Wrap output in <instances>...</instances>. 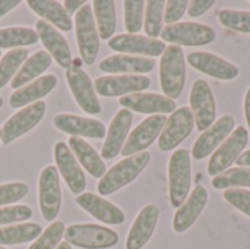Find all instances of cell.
<instances>
[{"instance_id":"16","label":"cell","mask_w":250,"mask_h":249,"mask_svg":"<svg viewBox=\"0 0 250 249\" xmlns=\"http://www.w3.org/2000/svg\"><path fill=\"white\" fill-rule=\"evenodd\" d=\"M186 60L198 72L220 81H234L240 75V69L234 63L211 51H192Z\"/></svg>"},{"instance_id":"40","label":"cell","mask_w":250,"mask_h":249,"mask_svg":"<svg viewBox=\"0 0 250 249\" xmlns=\"http://www.w3.org/2000/svg\"><path fill=\"white\" fill-rule=\"evenodd\" d=\"M28 185L23 182H12L0 185V207L1 205H12L21 201L23 197L28 195Z\"/></svg>"},{"instance_id":"44","label":"cell","mask_w":250,"mask_h":249,"mask_svg":"<svg viewBox=\"0 0 250 249\" xmlns=\"http://www.w3.org/2000/svg\"><path fill=\"white\" fill-rule=\"evenodd\" d=\"M214 6H215L214 0H193V1H189L188 13L190 18H198V16H202L204 13H207Z\"/></svg>"},{"instance_id":"3","label":"cell","mask_w":250,"mask_h":249,"mask_svg":"<svg viewBox=\"0 0 250 249\" xmlns=\"http://www.w3.org/2000/svg\"><path fill=\"white\" fill-rule=\"evenodd\" d=\"M192 188V154L186 148H177L168 161V197L170 204L179 208Z\"/></svg>"},{"instance_id":"29","label":"cell","mask_w":250,"mask_h":249,"mask_svg":"<svg viewBox=\"0 0 250 249\" xmlns=\"http://www.w3.org/2000/svg\"><path fill=\"white\" fill-rule=\"evenodd\" d=\"M28 6L38 15L42 18V21L48 22L53 26H57L60 31H70L73 23L72 19L69 16V13L66 12V9L63 7V4L60 1H54V0H28L26 1Z\"/></svg>"},{"instance_id":"20","label":"cell","mask_w":250,"mask_h":249,"mask_svg":"<svg viewBox=\"0 0 250 249\" xmlns=\"http://www.w3.org/2000/svg\"><path fill=\"white\" fill-rule=\"evenodd\" d=\"M120 106L123 109H127L130 112L142 113V114H167V113H174L177 110L176 101L155 92H138V94H130L125 95L120 98Z\"/></svg>"},{"instance_id":"26","label":"cell","mask_w":250,"mask_h":249,"mask_svg":"<svg viewBox=\"0 0 250 249\" xmlns=\"http://www.w3.org/2000/svg\"><path fill=\"white\" fill-rule=\"evenodd\" d=\"M155 68V60L142 56L114 54L105 57L100 63V70L105 73H123V75H144L149 73Z\"/></svg>"},{"instance_id":"53","label":"cell","mask_w":250,"mask_h":249,"mask_svg":"<svg viewBox=\"0 0 250 249\" xmlns=\"http://www.w3.org/2000/svg\"><path fill=\"white\" fill-rule=\"evenodd\" d=\"M0 54H1V53H0Z\"/></svg>"},{"instance_id":"11","label":"cell","mask_w":250,"mask_h":249,"mask_svg":"<svg viewBox=\"0 0 250 249\" xmlns=\"http://www.w3.org/2000/svg\"><path fill=\"white\" fill-rule=\"evenodd\" d=\"M166 122H167V116L164 114H155V116H149L144 119L129 134L120 154L126 158V157L146 151V148H149L154 144V141L160 138Z\"/></svg>"},{"instance_id":"38","label":"cell","mask_w":250,"mask_h":249,"mask_svg":"<svg viewBox=\"0 0 250 249\" xmlns=\"http://www.w3.org/2000/svg\"><path fill=\"white\" fill-rule=\"evenodd\" d=\"M64 223L63 222H53L42 233L29 245L28 249H56L64 236Z\"/></svg>"},{"instance_id":"13","label":"cell","mask_w":250,"mask_h":249,"mask_svg":"<svg viewBox=\"0 0 250 249\" xmlns=\"http://www.w3.org/2000/svg\"><path fill=\"white\" fill-rule=\"evenodd\" d=\"M151 79L145 75H108L94 82L95 92L103 97H125L148 90Z\"/></svg>"},{"instance_id":"48","label":"cell","mask_w":250,"mask_h":249,"mask_svg":"<svg viewBox=\"0 0 250 249\" xmlns=\"http://www.w3.org/2000/svg\"><path fill=\"white\" fill-rule=\"evenodd\" d=\"M237 167H250V150L243 151V154L237 158Z\"/></svg>"},{"instance_id":"25","label":"cell","mask_w":250,"mask_h":249,"mask_svg":"<svg viewBox=\"0 0 250 249\" xmlns=\"http://www.w3.org/2000/svg\"><path fill=\"white\" fill-rule=\"evenodd\" d=\"M53 123L59 131L70 136H76V138L82 136V139L83 138L103 139L105 136V125L97 119L62 113L54 116Z\"/></svg>"},{"instance_id":"31","label":"cell","mask_w":250,"mask_h":249,"mask_svg":"<svg viewBox=\"0 0 250 249\" xmlns=\"http://www.w3.org/2000/svg\"><path fill=\"white\" fill-rule=\"evenodd\" d=\"M92 12L100 40H111L117 26L116 3L113 0H94Z\"/></svg>"},{"instance_id":"23","label":"cell","mask_w":250,"mask_h":249,"mask_svg":"<svg viewBox=\"0 0 250 249\" xmlns=\"http://www.w3.org/2000/svg\"><path fill=\"white\" fill-rule=\"evenodd\" d=\"M75 201L82 210L89 213L94 219L100 220L101 223L117 226V225H123L126 220L123 210H120L116 204L110 203L101 195L92 192H83L78 195Z\"/></svg>"},{"instance_id":"18","label":"cell","mask_w":250,"mask_h":249,"mask_svg":"<svg viewBox=\"0 0 250 249\" xmlns=\"http://www.w3.org/2000/svg\"><path fill=\"white\" fill-rule=\"evenodd\" d=\"M108 47L119 53L142 54V57H157L167 48L166 43L161 40H154L146 35L139 34H120L108 40Z\"/></svg>"},{"instance_id":"37","label":"cell","mask_w":250,"mask_h":249,"mask_svg":"<svg viewBox=\"0 0 250 249\" xmlns=\"http://www.w3.org/2000/svg\"><path fill=\"white\" fill-rule=\"evenodd\" d=\"M218 21L227 29L250 34V10L221 9L218 12Z\"/></svg>"},{"instance_id":"19","label":"cell","mask_w":250,"mask_h":249,"mask_svg":"<svg viewBox=\"0 0 250 249\" xmlns=\"http://www.w3.org/2000/svg\"><path fill=\"white\" fill-rule=\"evenodd\" d=\"M208 200L209 194L207 188L204 185H196L186 201L176 210L173 217V230L176 233H185L186 230H189L204 213Z\"/></svg>"},{"instance_id":"42","label":"cell","mask_w":250,"mask_h":249,"mask_svg":"<svg viewBox=\"0 0 250 249\" xmlns=\"http://www.w3.org/2000/svg\"><path fill=\"white\" fill-rule=\"evenodd\" d=\"M223 198L236 210L243 213L250 219V191L249 189H227L223 194Z\"/></svg>"},{"instance_id":"4","label":"cell","mask_w":250,"mask_h":249,"mask_svg":"<svg viewBox=\"0 0 250 249\" xmlns=\"http://www.w3.org/2000/svg\"><path fill=\"white\" fill-rule=\"evenodd\" d=\"M64 242L81 249H110L119 244V235L113 229L92 223L70 225L64 230Z\"/></svg>"},{"instance_id":"24","label":"cell","mask_w":250,"mask_h":249,"mask_svg":"<svg viewBox=\"0 0 250 249\" xmlns=\"http://www.w3.org/2000/svg\"><path fill=\"white\" fill-rule=\"evenodd\" d=\"M35 32L38 38L41 40L45 51L51 56V59H54L59 63V66L69 69L72 66L73 57H72V51L66 38L53 25H50L48 22L42 19L37 22Z\"/></svg>"},{"instance_id":"43","label":"cell","mask_w":250,"mask_h":249,"mask_svg":"<svg viewBox=\"0 0 250 249\" xmlns=\"http://www.w3.org/2000/svg\"><path fill=\"white\" fill-rule=\"evenodd\" d=\"M188 7H189L188 0H168V1H166L164 22L167 25L177 23L183 18V15L188 12Z\"/></svg>"},{"instance_id":"49","label":"cell","mask_w":250,"mask_h":249,"mask_svg":"<svg viewBox=\"0 0 250 249\" xmlns=\"http://www.w3.org/2000/svg\"><path fill=\"white\" fill-rule=\"evenodd\" d=\"M56 249H72V247H70L67 242H62V244H60V245H59Z\"/></svg>"},{"instance_id":"50","label":"cell","mask_w":250,"mask_h":249,"mask_svg":"<svg viewBox=\"0 0 250 249\" xmlns=\"http://www.w3.org/2000/svg\"><path fill=\"white\" fill-rule=\"evenodd\" d=\"M1 106H3V98L0 97V107H1Z\"/></svg>"},{"instance_id":"17","label":"cell","mask_w":250,"mask_h":249,"mask_svg":"<svg viewBox=\"0 0 250 249\" xmlns=\"http://www.w3.org/2000/svg\"><path fill=\"white\" fill-rule=\"evenodd\" d=\"M54 161H56V169L60 172L67 188L75 195L83 194L86 188L85 173L82 172V167L79 166L78 160L75 158L73 153L70 151L66 142L60 141L54 145Z\"/></svg>"},{"instance_id":"2","label":"cell","mask_w":250,"mask_h":249,"mask_svg":"<svg viewBox=\"0 0 250 249\" xmlns=\"http://www.w3.org/2000/svg\"><path fill=\"white\" fill-rule=\"evenodd\" d=\"M186 59L179 45H167L160 60V84L166 97L177 100L186 85Z\"/></svg>"},{"instance_id":"6","label":"cell","mask_w":250,"mask_h":249,"mask_svg":"<svg viewBox=\"0 0 250 249\" xmlns=\"http://www.w3.org/2000/svg\"><path fill=\"white\" fill-rule=\"evenodd\" d=\"M249 131L246 126L240 125L237 126L233 134L215 150V153L211 156L208 161L207 172L211 178H215L229 169L237 161V158L243 154V150L246 148L249 142Z\"/></svg>"},{"instance_id":"10","label":"cell","mask_w":250,"mask_h":249,"mask_svg":"<svg viewBox=\"0 0 250 249\" xmlns=\"http://www.w3.org/2000/svg\"><path fill=\"white\" fill-rule=\"evenodd\" d=\"M195 126V117L190 107H180L167 117L164 129L158 138V148L164 153L176 150L183 141H186Z\"/></svg>"},{"instance_id":"34","label":"cell","mask_w":250,"mask_h":249,"mask_svg":"<svg viewBox=\"0 0 250 249\" xmlns=\"http://www.w3.org/2000/svg\"><path fill=\"white\" fill-rule=\"evenodd\" d=\"M211 185L214 189L227 191V189H246L250 188V167H233L227 172L212 178Z\"/></svg>"},{"instance_id":"8","label":"cell","mask_w":250,"mask_h":249,"mask_svg":"<svg viewBox=\"0 0 250 249\" xmlns=\"http://www.w3.org/2000/svg\"><path fill=\"white\" fill-rule=\"evenodd\" d=\"M189 103L198 131L204 132L217 122V101L209 84L205 79H198L193 82L189 94Z\"/></svg>"},{"instance_id":"21","label":"cell","mask_w":250,"mask_h":249,"mask_svg":"<svg viewBox=\"0 0 250 249\" xmlns=\"http://www.w3.org/2000/svg\"><path fill=\"white\" fill-rule=\"evenodd\" d=\"M160 220V208L154 204L145 205L132 223L127 238L126 249H142L152 238Z\"/></svg>"},{"instance_id":"41","label":"cell","mask_w":250,"mask_h":249,"mask_svg":"<svg viewBox=\"0 0 250 249\" xmlns=\"http://www.w3.org/2000/svg\"><path fill=\"white\" fill-rule=\"evenodd\" d=\"M32 217V210L28 205H12L0 208V227L10 226L13 223H21Z\"/></svg>"},{"instance_id":"51","label":"cell","mask_w":250,"mask_h":249,"mask_svg":"<svg viewBox=\"0 0 250 249\" xmlns=\"http://www.w3.org/2000/svg\"><path fill=\"white\" fill-rule=\"evenodd\" d=\"M0 139H1V129H0Z\"/></svg>"},{"instance_id":"27","label":"cell","mask_w":250,"mask_h":249,"mask_svg":"<svg viewBox=\"0 0 250 249\" xmlns=\"http://www.w3.org/2000/svg\"><path fill=\"white\" fill-rule=\"evenodd\" d=\"M57 85V78L56 75H44L34 82L28 84L26 87H22L12 92L10 95V107L13 109H23L28 104L37 103L45 95H48Z\"/></svg>"},{"instance_id":"15","label":"cell","mask_w":250,"mask_h":249,"mask_svg":"<svg viewBox=\"0 0 250 249\" xmlns=\"http://www.w3.org/2000/svg\"><path fill=\"white\" fill-rule=\"evenodd\" d=\"M45 110H47L45 101H37L15 113L12 117H9L4 122L1 128V142L10 144L12 141L18 139L23 134L34 129L44 117Z\"/></svg>"},{"instance_id":"52","label":"cell","mask_w":250,"mask_h":249,"mask_svg":"<svg viewBox=\"0 0 250 249\" xmlns=\"http://www.w3.org/2000/svg\"><path fill=\"white\" fill-rule=\"evenodd\" d=\"M0 249H6V248H4V247H0Z\"/></svg>"},{"instance_id":"30","label":"cell","mask_w":250,"mask_h":249,"mask_svg":"<svg viewBox=\"0 0 250 249\" xmlns=\"http://www.w3.org/2000/svg\"><path fill=\"white\" fill-rule=\"evenodd\" d=\"M51 62H53V59H51V56L45 50H38L31 57H28L25 60V63L21 66L19 72L12 79V88L13 90H19L25 84H28L32 79H35L37 76L44 73L51 66Z\"/></svg>"},{"instance_id":"36","label":"cell","mask_w":250,"mask_h":249,"mask_svg":"<svg viewBox=\"0 0 250 249\" xmlns=\"http://www.w3.org/2000/svg\"><path fill=\"white\" fill-rule=\"evenodd\" d=\"M26 59H28L26 48L10 50L0 59V90L7 82H10V79L15 78L16 72H19V68L25 63Z\"/></svg>"},{"instance_id":"9","label":"cell","mask_w":250,"mask_h":249,"mask_svg":"<svg viewBox=\"0 0 250 249\" xmlns=\"http://www.w3.org/2000/svg\"><path fill=\"white\" fill-rule=\"evenodd\" d=\"M38 203L42 219L45 222H54L62 208V189L56 166H47L40 173Z\"/></svg>"},{"instance_id":"14","label":"cell","mask_w":250,"mask_h":249,"mask_svg":"<svg viewBox=\"0 0 250 249\" xmlns=\"http://www.w3.org/2000/svg\"><path fill=\"white\" fill-rule=\"evenodd\" d=\"M66 81L76 104L85 113L98 114L101 112V104L98 101L94 84L83 69L72 65L69 69H66Z\"/></svg>"},{"instance_id":"45","label":"cell","mask_w":250,"mask_h":249,"mask_svg":"<svg viewBox=\"0 0 250 249\" xmlns=\"http://www.w3.org/2000/svg\"><path fill=\"white\" fill-rule=\"evenodd\" d=\"M62 4H63V7L66 9V12H67V13H69V16H70V15L76 13L81 7H83V6L86 4V1H85V0H78V1L66 0V1H63Z\"/></svg>"},{"instance_id":"39","label":"cell","mask_w":250,"mask_h":249,"mask_svg":"<svg viewBox=\"0 0 250 249\" xmlns=\"http://www.w3.org/2000/svg\"><path fill=\"white\" fill-rule=\"evenodd\" d=\"M146 1L144 0H126L123 1L125 9V28L127 34H136L144 25V12Z\"/></svg>"},{"instance_id":"5","label":"cell","mask_w":250,"mask_h":249,"mask_svg":"<svg viewBox=\"0 0 250 249\" xmlns=\"http://www.w3.org/2000/svg\"><path fill=\"white\" fill-rule=\"evenodd\" d=\"M164 43H171L179 47H204L215 41L217 32L212 26L199 22H177L163 28L161 35Z\"/></svg>"},{"instance_id":"33","label":"cell","mask_w":250,"mask_h":249,"mask_svg":"<svg viewBox=\"0 0 250 249\" xmlns=\"http://www.w3.org/2000/svg\"><path fill=\"white\" fill-rule=\"evenodd\" d=\"M38 41L35 29L28 26H10L0 29V50L1 48H25Z\"/></svg>"},{"instance_id":"1","label":"cell","mask_w":250,"mask_h":249,"mask_svg":"<svg viewBox=\"0 0 250 249\" xmlns=\"http://www.w3.org/2000/svg\"><path fill=\"white\" fill-rule=\"evenodd\" d=\"M149 161H151V154L148 151L120 160L110 170H107L105 175L100 179L97 185L98 194L101 197L111 195L120 191L122 188L127 186L135 179H138V176L146 169Z\"/></svg>"},{"instance_id":"35","label":"cell","mask_w":250,"mask_h":249,"mask_svg":"<svg viewBox=\"0 0 250 249\" xmlns=\"http://www.w3.org/2000/svg\"><path fill=\"white\" fill-rule=\"evenodd\" d=\"M164 9L166 1L164 0H149L145 4V18H144V26L146 37L158 40L163 31L164 23Z\"/></svg>"},{"instance_id":"47","label":"cell","mask_w":250,"mask_h":249,"mask_svg":"<svg viewBox=\"0 0 250 249\" xmlns=\"http://www.w3.org/2000/svg\"><path fill=\"white\" fill-rule=\"evenodd\" d=\"M243 110H245V117H246V122H248V131H249V135H250V87L248 88L246 94H245Z\"/></svg>"},{"instance_id":"28","label":"cell","mask_w":250,"mask_h":249,"mask_svg":"<svg viewBox=\"0 0 250 249\" xmlns=\"http://www.w3.org/2000/svg\"><path fill=\"white\" fill-rule=\"evenodd\" d=\"M69 148L73 153L75 158L78 160V163L82 164V167L92 176L97 179H101L107 169H105V163L101 158V156L82 138H76L72 136L69 139Z\"/></svg>"},{"instance_id":"46","label":"cell","mask_w":250,"mask_h":249,"mask_svg":"<svg viewBox=\"0 0 250 249\" xmlns=\"http://www.w3.org/2000/svg\"><path fill=\"white\" fill-rule=\"evenodd\" d=\"M19 3H21L19 0H0V18L4 16L12 9H15Z\"/></svg>"},{"instance_id":"7","label":"cell","mask_w":250,"mask_h":249,"mask_svg":"<svg viewBox=\"0 0 250 249\" xmlns=\"http://www.w3.org/2000/svg\"><path fill=\"white\" fill-rule=\"evenodd\" d=\"M75 32L79 54L85 65H94L100 50V35L92 7L85 4L75 15Z\"/></svg>"},{"instance_id":"32","label":"cell","mask_w":250,"mask_h":249,"mask_svg":"<svg viewBox=\"0 0 250 249\" xmlns=\"http://www.w3.org/2000/svg\"><path fill=\"white\" fill-rule=\"evenodd\" d=\"M42 233V227L38 223H19L0 227V247L22 245L35 241Z\"/></svg>"},{"instance_id":"12","label":"cell","mask_w":250,"mask_h":249,"mask_svg":"<svg viewBox=\"0 0 250 249\" xmlns=\"http://www.w3.org/2000/svg\"><path fill=\"white\" fill-rule=\"evenodd\" d=\"M236 120L231 114H224L220 119H217V122L208 128L207 131H204L198 139L193 144V148L190 151L193 160H204L208 156H212L215 153V150L233 134V131L236 129Z\"/></svg>"},{"instance_id":"22","label":"cell","mask_w":250,"mask_h":249,"mask_svg":"<svg viewBox=\"0 0 250 249\" xmlns=\"http://www.w3.org/2000/svg\"><path fill=\"white\" fill-rule=\"evenodd\" d=\"M132 120H133V113L127 109H120L116 116L113 117L107 135H105V141L103 144V150H101V158L104 160H111L114 157H117V154L122 153L123 145L129 136V131L132 126Z\"/></svg>"}]
</instances>
